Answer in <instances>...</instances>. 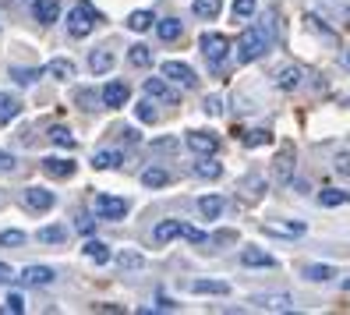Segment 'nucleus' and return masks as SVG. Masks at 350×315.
<instances>
[{"label": "nucleus", "mask_w": 350, "mask_h": 315, "mask_svg": "<svg viewBox=\"0 0 350 315\" xmlns=\"http://www.w3.org/2000/svg\"><path fill=\"white\" fill-rule=\"evenodd\" d=\"M343 290H347V294H350V277H347V280H343Z\"/></svg>", "instance_id": "obj_53"}, {"label": "nucleus", "mask_w": 350, "mask_h": 315, "mask_svg": "<svg viewBox=\"0 0 350 315\" xmlns=\"http://www.w3.org/2000/svg\"><path fill=\"white\" fill-rule=\"evenodd\" d=\"M99 22H103V14L89 4V0H81V4H75V8L68 11V32H71L75 39H85Z\"/></svg>", "instance_id": "obj_2"}, {"label": "nucleus", "mask_w": 350, "mask_h": 315, "mask_svg": "<svg viewBox=\"0 0 350 315\" xmlns=\"http://www.w3.org/2000/svg\"><path fill=\"white\" fill-rule=\"evenodd\" d=\"M198 213H202L205 220H219L223 199H219V195H202V199H198Z\"/></svg>", "instance_id": "obj_25"}, {"label": "nucleus", "mask_w": 350, "mask_h": 315, "mask_svg": "<svg viewBox=\"0 0 350 315\" xmlns=\"http://www.w3.org/2000/svg\"><path fill=\"white\" fill-rule=\"evenodd\" d=\"M32 14H36L39 25H53L57 14H60V4L57 0H32Z\"/></svg>", "instance_id": "obj_17"}, {"label": "nucleus", "mask_w": 350, "mask_h": 315, "mask_svg": "<svg viewBox=\"0 0 350 315\" xmlns=\"http://www.w3.org/2000/svg\"><path fill=\"white\" fill-rule=\"evenodd\" d=\"M241 266H248V269H273L276 259L269 255V251H262V248H244L241 251Z\"/></svg>", "instance_id": "obj_15"}, {"label": "nucleus", "mask_w": 350, "mask_h": 315, "mask_svg": "<svg viewBox=\"0 0 350 315\" xmlns=\"http://www.w3.org/2000/svg\"><path fill=\"white\" fill-rule=\"evenodd\" d=\"M343 68H350V50L343 53Z\"/></svg>", "instance_id": "obj_52"}, {"label": "nucleus", "mask_w": 350, "mask_h": 315, "mask_svg": "<svg viewBox=\"0 0 350 315\" xmlns=\"http://www.w3.org/2000/svg\"><path fill=\"white\" fill-rule=\"evenodd\" d=\"M128 60H131L135 68H149V64H152V50L138 43V47H131V50H128Z\"/></svg>", "instance_id": "obj_33"}, {"label": "nucleus", "mask_w": 350, "mask_h": 315, "mask_svg": "<svg viewBox=\"0 0 350 315\" xmlns=\"http://www.w3.org/2000/svg\"><path fill=\"white\" fill-rule=\"evenodd\" d=\"M252 305H258L262 312H294L291 294H258V298H252Z\"/></svg>", "instance_id": "obj_12"}, {"label": "nucleus", "mask_w": 350, "mask_h": 315, "mask_svg": "<svg viewBox=\"0 0 350 315\" xmlns=\"http://www.w3.org/2000/svg\"><path fill=\"white\" fill-rule=\"evenodd\" d=\"M301 78H304V71H301L297 64H283V68L273 75V81H276V89H280V92H294V89H301Z\"/></svg>", "instance_id": "obj_11"}, {"label": "nucleus", "mask_w": 350, "mask_h": 315, "mask_svg": "<svg viewBox=\"0 0 350 315\" xmlns=\"http://www.w3.org/2000/svg\"><path fill=\"white\" fill-rule=\"evenodd\" d=\"M174 238H184V223H180V220H163V223H156V230H152V241H156V244H167V241H174Z\"/></svg>", "instance_id": "obj_16"}, {"label": "nucleus", "mask_w": 350, "mask_h": 315, "mask_svg": "<svg viewBox=\"0 0 350 315\" xmlns=\"http://www.w3.org/2000/svg\"><path fill=\"white\" fill-rule=\"evenodd\" d=\"M120 135H124V142H138V131H135V128H124Z\"/></svg>", "instance_id": "obj_51"}, {"label": "nucleus", "mask_w": 350, "mask_h": 315, "mask_svg": "<svg viewBox=\"0 0 350 315\" xmlns=\"http://www.w3.org/2000/svg\"><path fill=\"white\" fill-rule=\"evenodd\" d=\"M244 188H252L248 195H262V188H265V181H262L258 174H252V177H244Z\"/></svg>", "instance_id": "obj_45"}, {"label": "nucleus", "mask_w": 350, "mask_h": 315, "mask_svg": "<svg viewBox=\"0 0 350 315\" xmlns=\"http://www.w3.org/2000/svg\"><path fill=\"white\" fill-rule=\"evenodd\" d=\"M294 163H297L294 145H283V149L276 153V160H273V181L276 184H291L294 181Z\"/></svg>", "instance_id": "obj_5"}, {"label": "nucleus", "mask_w": 350, "mask_h": 315, "mask_svg": "<svg viewBox=\"0 0 350 315\" xmlns=\"http://www.w3.org/2000/svg\"><path fill=\"white\" fill-rule=\"evenodd\" d=\"M0 244H25L22 230H0Z\"/></svg>", "instance_id": "obj_44"}, {"label": "nucleus", "mask_w": 350, "mask_h": 315, "mask_svg": "<svg viewBox=\"0 0 350 315\" xmlns=\"http://www.w3.org/2000/svg\"><path fill=\"white\" fill-rule=\"evenodd\" d=\"M350 195L347 192H340V188H325V192H319V202L322 205H329V209H336V205H343Z\"/></svg>", "instance_id": "obj_35"}, {"label": "nucleus", "mask_w": 350, "mask_h": 315, "mask_svg": "<svg viewBox=\"0 0 350 315\" xmlns=\"http://www.w3.org/2000/svg\"><path fill=\"white\" fill-rule=\"evenodd\" d=\"M180 32H184V25L177 22V18H159V22H156V36L163 39V43H174V39H180Z\"/></svg>", "instance_id": "obj_21"}, {"label": "nucleus", "mask_w": 350, "mask_h": 315, "mask_svg": "<svg viewBox=\"0 0 350 315\" xmlns=\"http://www.w3.org/2000/svg\"><path fill=\"white\" fill-rule=\"evenodd\" d=\"M96 99L103 103V92H99V96H96L92 89H81V92H78V103H81V110H96Z\"/></svg>", "instance_id": "obj_42"}, {"label": "nucleus", "mask_w": 350, "mask_h": 315, "mask_svg": "<svg viewBox=\"0 0 350 315\" xmlns=\"http://www.w3.org/2000/svg\"><path fill=\"white\" fill-rule=\"evenodd\" d=\"M336 4H340V8H350V0H336Z\"/></svg>", "instance_id": "obj_54"}, {"label": "nucleus", "mask_w": 350, "mask_h": 315, "mask_svg": "<svg viewBox=\"0 0 350 315\" xmlns=\"http://www.w3.org/2000/svg\"><path fill=\"white\" fill-rule=\"evenodd\" d=\"M68 238V230L64 227H43V230H39V241H43V244H60V241H64Z\"/></svg>", "instance_id": "obj_37"}, {"label": "nucleus", "mask_w": 350, "mask_h": 315, "mask_svg": "<svg viewBox=\"0 0 350 315\" xmlns=\"http://www.w3.org/2000/svg\"><path fill=\"white\" fill-rule=\"evenodd\" d=\"M50 142L60 145V149H75V135H71V128H64V124H53L50 128Z\"/></svg>", "instance_id": "obj_30"}, {"label": "nucleus", "mask_w": 350, "mask_h": 315, "mask_svg": "<svg viewBox=\"0 0 350 315\" xmlns=\"http://www.w3.org/2000/svg\"><path fill=\"white\" fill-rule=\"evenodd\" d=\"M255 0H234V8H230V14H234V22H244V18H252L255 14Z\"/></svg>", "instance_id": "obj_38"}, {"label": "nucleus", "mask_w": 350, "mask_h": 315, "mask_svg": "<svg viewBox=\"0 0 350 315\" xmlns=\"http://www.w3.org/2000/svg\"><path fill=\"white\" fill-rule=\"evenodd\" d=\"M120 163H124V156H120L117 149H103V153L92 156V166H96V171H117Z\"/></svg>", "instance_id": "obj_22"}, {"label": "nucleus", "mask_w": 350, "mask_h": 315, "mask_svg": "<svg viewBox=\"0 0 350 315\" xmlns=\"http://www.w3.org/2000/svg\"><path fill=\"white\" fill-rule=\"evenodd\" d=\"M135 114H138V121H142V124H156V117H159V114H156V107H152L149 99H142L138 107H135Z\"/></svg>", "instance_id": "obj_39"}, {"label": "nucleus", "mask_w": 350, "mask_h": 315, "mask_svg": "<svg viewBox=\"0 0 350 315\" xmlns=\"http://www.w3.org/2000/svg\"><path fill=\"white\" fill-rule=\"evenodd\" d=\"M152 22H156L152 11H131V14H128V29H131V32H149Z\"/></svg>", "instance_id": "obj_28"}, {"label": "nucleus", "mask_w": 350, "mask_h": 315, "mask_svg": "<svg viewBox=\"0 0 350 315\" xmlns=\"http://www.w3.org/2000/svg\"><path fill=\"white\" fill-rule=\"evenodd\" d=\"M163 78L174 81V86H180V89H195V86H198L195 68L184 64V60H167V64H163Z\"/></svg>", "instance_id": "obj_4"}, {"label": "nucleus", "mask_w": 350, "mask_h": 315, "mask_svg": "<svg viewBox=\"0 0 350 315\" xmlns=\"http://www.w3.org/2000/svg\"><path fill=\"white\" fill-rule=\"evenodd\" d=\"M75 160H64V156H50V160H43V174L46 177H53V181H68V177H75Z\"/></svg>", "instance_id": "obj_9"}, {"label": "nucleus", "mask_w": 350, "mask_h": 315, "mask_svg": "<svg viewBox=\"0 0 350 315\" xmlns=\"http://www.w3.org/2000/svg\"><path fill=\"white\" fill-rule=\"evenodd\" d=\"M46 68H11V78L18 81V86H32V81L43 75Z\"/></svg>", "instance_id": "obj_34"}, {"label": "nucleus", "mask_w": 350, "mask_h": 315, "mask_svg": "<svg viewBox=\"0 0 350 315\" xmlns=\"http://www.w3.org/2000/svg\"><path fill=\"white\" fill-rule=\"evenodd\" d=\"M265 142H273L269 128H252L248 135H244V145H248V149H258V145H265Z\"/></svg>", "instance_id": "obj_36"}, {"label": "nucleus", "mask_w": 350, "mask_h": 315, "mask_svg": "<svg viewBox=\"0 0 350 315\" xmlns=\"http://www.w3.org/2000/svg\"><path fill=\"white\" fill-rule=\"evenodd\" d=\"M188 149L198 156H213L219 149V138L213 131H188Z\"/></svg>", "instance_id": "obj_10"}, {"label": "nucleus", "mask_w": 350, "mask_h": 315, "mask_svg": "<svg viewBox=\"0 0 350 315\" xmlns=\"http://www.w3.org/2000/svg\"><path fill=\"white\" fill-rule=\"evenodd\" d=\"M18 114H22V99L0 89V128H4V124H11Z\"/></svg>", "instance_id": "obj_18"}, {"label": "nucleus", "mask_w": 350, "mask_h": 315, "mask_svg": "<svg viewBox=\"0 0 350 315\" xmlns=\"http://www.w3.org/2000/svg\"><path fill=\"white\" fill-rule=\"evenodd\" d=\"M195 174H198L202 181H216V177L223 174V166H219L216 160H209V156H202V163H195Z\"/></svg>", "instance_id": "obj_29"}, {"label": "nucleus", "mask_w": 350, "mask_h": 315, "mask_svg": "<svg viewBox=\"0 0 350 315\" xmlns=\"http://www.w3.org/2000/svg\"><path fill=\"white\" fill-rule=\"evenodd\" d=\"M336 171H340V174H350V156H340V160H336Z\"/></svg>", "instance_id": "obj_50"}, {"label": "nucleus", "mask_w": 350, "mask_h": 315, "mask_svg": "<svg viewBox=\"0 0 350 315\" xmlns=\"http://www.w3.org/2000/svg\"><path fill=\"white\" fill-rule=\"evenodd\" d=\"M142 184L146 188H163V184H170V174L163 171V166H149V171L142 174Z\"/></svg>", "instance_id": "obj_32"}, {"label": "nucleus", "mask_w": 350, "mask_h": 315, "mask_svg": "<svg viewBox=\"0 0 350 315\" xmlns=\"http://www.w3.org/2000/svg\"><path fill=\"white\" fill-rule=\"evenodd\" d=\"M273 47V25L269 22H252L237 36V60L241 64H252V60L265 57Z\"/></svg>", "instance_id": "obj_1"}, {"label": "nucleus", "mask_w": 350, "mask_h": 315, "mask_svg": "<svg viewBox=\"0 0 350 315\" xmlns=\"http://www.w3.org/2000/svg\"><path fill=\"white\" fill-rule=\"evenodd\" d=\"M131 89H128V81H107L103 86V107H110V110H120L128 103Z\"/></svg>", "instance_id": "obj_8"}, {"label": "nucleus", "mask_w": 350, "mask_h": 315, "mask_svg": "<svg viewBox=\"0 0 350 315\" xmlns=\"http://www.w3.org/2000/svg\"><path fill=\"white\" fill-rule=\"evenodd\" d=\"M14 166H18V163H14V156H11V153H4V149H0V174H8V171H14Z\"/></svg>", "instance_id": "obj_46"}, {"label": "nucleus", "mask_w": 350, "mask_h": 315, "mask_svg": "<svg viewBox=\"0 0 350 315\" xmlns=\"http://www.w3.org/2000/svg\"><path fill=\"white\" fill-rule=\"evenodd\" d=\"M142 89H146L149 99H159V103H177V99H180V96L167 86V78H146V86H142Z\"/></svg>", "instance_id": "obj_13"}, {"label": "nucleus", "mask_w": 350, "mask_h": 315, "mask_svg": "<svg viewBox=\"0 0 350 315\" xmlns=\"http://www.w3.org/2000/svg\"><path fill=\"white\" fill-rule=\"evenodd\" d=\"M22 202H25V209H32V213H46V209H53V192H46V188H25L22 192Z\"/></svg>", "instance_id": "obj_7"}, {"label": "nucleus", "mask_w": 350, "mask_h": 315, "mask_svg": "<svg viewBox=\"0 0 350 315\" xmlns=\"http://www.w3.org/2000/svg\"><path fill=\"white\" fill-rule=\"evenodd\" d=\"M301 277H304V280H312V284H329V280L336 277V269H333V266H325V262H312V266H304V269H301Z\"/></svg>", "instance_id": "obj_19"}, {"label": "nucleus", "mask_w": 350, "mask_h": 315, "mask_svg": "<svg viewBox=\"0 0 350 315\" xmlns=\"http://www.w3.org/2000/svg\"><path fill=\"white\" fill-rule=\"evenodd\" d=\"M96 216L99 220H124L128 216V199H117V195H96Z\"/></svg>", "instance_id": "obj_6"}, {"label": "nucleus", "mask_w": 350, "mask_h": 315, "mask_svg": "<svg viewBox=\"0 0 350 315\" xmlns=\"http://www.w3.org/2000/svg\"><path fill=\"white\" fill-rule=\"evenodd\" d=\"M89 68H92V75H107L113 68V50H107V47L92 50L89 53Z\"/></svg>", "instance_id": "obj_20"}, {"label": "nucleus", "mask_w": 350, "mask_h": 315, "mask_svg": "<svg viewBox=\"0 0 350 315\" xmlns=\"http://www.w3.org/2000/svg\"><path fill=\"white\" fill-rule=\"evenodd\" d=\"M75 227L81 230V234H92V227H96V223H92V216H78V223H75Z\"/></svg>", "instance_id": "obj_48"}, {"label": "nucleus", "mask_w": 350, "mask_h": 315, "mask_svg": "<svg viewBox=\"0 0 350 315\" xmlns=\"http://www.w3.org/2000/svg\"><path fill=\"white\" fill-rule=\"evenodd\" d=\"M265 234H276V238H301V234H304V223H265Z\"/></svg>", "instance_id": "obj_27"}, {"label": "nucleus", "mask_w": 350, "mask_h": 315, "mask_svg": "<svg viewBox=\"0 0 350 315\" xmlns=\"http://www.w3.org/2000/svg\"><path fill=\"white\" fill-rule=\"evenodd\" d=\"M117 262H120V269H138V266L146 262V259H142V255H135V251H120V255H117Z\"/></svg>", "instance_id": "obj_43"}, {"label": "nucleus", "mask_w": 350, "mask_h": 315, "mask_svg": "<svg viewBox=\"0 0 350 315\" xmlns=\"http://www.w3.org/2000/svg\"><path fill=\"white\" fill-rule=\"evenodd\" d=\"M0 312H11V315H22L25 312V298L22 294H8V301L0 305Z\"/></svg>", "instance_id": "obj_40"}, {"label": "nucleus", "mask_w": 350, "mask_h": 315, "mask_svg": "<svg viewBox=\"0 0 350 315\" xmlns=\"http://www.w3.org/2000/svg\"><path fill=\"white\" fill-rule=\"evenodd\" d=\"M46 75L57 78V81H68V78H75V64H71L68 57H57V60H50V64H46Z\"/></svg>", "instance_id": "obj_23"}, {"label": "nucleus", "mask_w": 350, "mask_h": 315, "mask_svg": "<svg viewBox=\"0 0 350 315\" xmlns=\"http://www.w3.org/2000/svg\"><path fill=\"white\" fill-rule=\"evenodd\" d=\"M8 280H14V273H11L8 262H0V284H8Z\"/></svg>", "instance_id": "obj_49"}, {"label": "nucleus", "mask_w": 350, "mask_h": 315, "mask_svg": "<svg viewBox=\"0 0 350 315\" xmlns=\"http://www.w3.org/2000/svg\"><path fill=\"white\" fill-rule=\"evenodd\" d=\"M53 277H57V273H53L50 266H25L18 280L29 284V287H46V284H53Z\"/></svg>", "instance_id": "obj_14"}, {"label": "nucleus", "mask_w": 350, "mask_h": 315, "mask_svg": "<svg viewBox=\"0 0 350 315\" xmlns=\"http://www.w3.org/2000/svg\"><path fill=\"white\" fill-rule=\"evenodd\" d=\"M223 0H195V14L202 18V22H213V18L219 14Z\"/></svg>", "instance_id": "obj_31"}, {"label": "nucleus", "mask_w": 350, "mask_h": 315, "mask_svg": "<svg viewBox=\"0 0 350 315\" xmlns=\"http://www.w3.org/2000/svg\"><path fill=\"white\" fill-rule=\"evenodd\" d=\"M202 110L209 114V117H219L223 114V96H205L202 99Z\"/></svg>", "instance_id": "obj_41"}, {"label": "nucleus", "mask_w": 350, "mask_h": 315, "mask_svg": "<svg viewBox=\"0 0 350 315\" xmlns=\"http://www.w3.org/2000/svg\"><path fill=\"white\" fill-rule=\"evenodd\" d=\"M198 47H202V57L209 60V68H223L226 64V57H230V39L219 36V32H202L198 39Z\"/></svg>", "instance_id": "obj_3"}, {"label": "nucleus", "mask_w": 350, "mask_h": 315, "mask_svg": "<svg viewBox=\"0 0 350 315\" xmlns=\"http://www.w3.org/2000/svg\"><path fill=\"white\" fill-rule=\"evenodd\" d=\"M81 251H85V259L96 262V266H107L110 262V248L103 244V241H85V248H81Z\"/></svg>", "instance_id": "obj_26"}, {"label": "nucleus", "mask_w": 350, "mask_h": 315, "mask_svg": "<svg viewBox=\"0 0 350 315\" xmlns=\"http://www.w3.org/2000/svg\"><path fill=\"white\" fill-rule=\"evenodd\" d=\"M191 290L195 294H213V298H223V294H230V284H223V280H195Z\"/></svg>", "instance_id": "obj_24"}, {"label": "nucleus", "mask_w": 350, "mask_h": 315, "mask_svg": "<svg viewBox=\"0 0 350 315\" xmlns=\"http://www.w3.org/2000/svg\"><path fill=\"white\" fill-rule=\"evenodd\" d=\"M184 238H188V241H195V244H202V241H209V238L202 234V230H195V227H188V223H184Z\"/></svg>", "instance_id": "obj_47"}]
</instances>
